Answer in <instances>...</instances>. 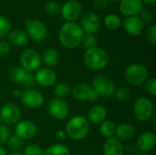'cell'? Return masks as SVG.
I'll return each mask as SVG.
<instances>
[{"label": "cell", "instance_id": "cell-36", "mask_svg": "<svg viewBox=\"0 0 156 155\" xmlns=\"http://www.w3.org/2000/svg\"><path fill=\"white\" fill-rule=\"evenodd\" d=\"M145 84V91L147 94H149L152 97L156 96V79L155 78H151L148 79Z\"/></svg>", "mask_w": 156, "mask_h": 155}, {"label": "cell", "instance_id": "cell-15", "mask_svg": "<svg viewBox=\"0 0 156 155\" xmlns=\"http://www.w3.org/2000/svg\"><path fill=\"white\" fill-rule=\"evenodd\" d=\"M48 111L52 118L57 121L65 120L69 115V105L63 99L53 98L48 103Z\"/></svg>", "mask_w": 156, "mask_h": 155}, {"label": "cell", "instance_id": "cell-19", "mask_svg": "<svg viewBox=\"0 0 156 155\" xmlns=\"http://www.w3.org/2000/svg\"><path fill=\"white\" fill-rule=\"evenodd\" d=\"M119 9L126 16H139L144 9V3L142 0H121Z\"/></svg>", "mask_w": 156, "mask_h": 155}, {"label": "cell", "instance_id": "cell-47", "mask_svg": "<svg viewBox=\"0 0 156 155\" xmlns=\"http://www.w3.org/2000/svg\"><path fill=\"white\" fill-rule=\"evenodd\" d=\"M8 155H23V153H11Z\"/></svg>", "mask_w": 156, "mask_h": 155}, {"label": "cell", "instance_id": "cell-42", "mask_svg": "<svg viewBox=\"0 0 156 155\" xmlns=\"http://www.w3.org/2000/svg\"><path fill=\"white\" fill-rule=\"evenodd\" d=\"M56 136L58 139H61V140H64V139L67 138V134H66V132L64 130H58V131H57Z\"/></svg>", "mask_w": 156, "mask_h": 155}, {"label": "cell", "instance_id": "cell-4", "mask_svg": "<svg viewBox=\"0 0 156 155\" xmlns=\"http://www.w3.org/2000/svg\"><path fill=\"white\" fill-rule=\"evenodd\" d=\"M124 79L133 86L144 83L149 78L148 69L141 63H133L124 69Z\"/></svg>", "mask_w": 156, "mask_h": 155}, {"label": "cell", "instance_id": "cell-39", "mask_svg": "<svg viewBox=\"0 0 156 155\" xmlns=\"http://www.w3.org/2000/svg\"><path fill=\"white\" fill-rule=\"evenodd\" d=\"M146 38L147 41L153 45L155 46L156 45V26L155 25H151L147 30H146Z\"/></svg>", "mask_w": 156, "mask_h": 155}, {"label": "cell", "instance_id": "cell-14", "mask_svg": "<svg viewBox=\"0 0 156 155\" xmlns=\"http://www.w3.org/2000/svg\"><path fill=\"white\" fill-rule=\"evenodd\" d=\"M80 27L85 34H95L101 26V20L95 12H87L80 16Z\"/></svg>", "mask_w": 156, "mask_h": 155}, {"label": "cell", "instance_id": "cell-11", "mask_svg": "<svg viewBox=\"0 0 156 155\" xmlns=\"http://www.w3.org/2000/svg\"><path fill=\"white\" fill-rule=\"evenodd\" d=\"M72 97L79 101H97L100 99V96L95 92L92 87L85 82H80L76 84L71 89Z\"/></svg>", "mask_w": 156, "mask_h": 155}, {"label": "cell", "instance_id": "cell-44", "mask_svg": "<svg viewBox=\"0 0 156 155\" xmlns=\"http://www.w3.org/2000/svg\"><path fill=\"white\" fill-rule=\"evenodd\" d=\"M144 4H146L151 6H154L156 4V0H142Z\"/></svg>", "mask_w": 156, "mask_h": 155}, {"label": "cell", "instance_id": "cell-18", "mask_svg": "<svg viewBox=\"0 0 156 155\" xmlns=\"http://www.w3.org/2000/svg\"><path fill=\"white\" fill-rule=\"evenodd\" d=\"M35 81L42 87H51L56 84L58 76L53 69L40 68L36 71L34 75Z\"/></svg>", "mask_w": 156, "mask_h": 155}, {"label": "cell", "instance_id": "cell-1", "mask_svg": "<svg viewBox=\"0 0 156 155\" xmlns=\"http://www.w3.org/2000/svg\"><path fill=\"white\" fill-rule=\"evenodd\" d=\"M84 32L77 22H66L64 23L58 34L60 44L66 48H75L81 45Z\"/></svg>", "mask_w": 156, "mask_h": 155}, {"label": "cell", "instance_id": "cell-24", "mask_svg": "<svg viewBox=\"0 0 156 155\" xmlns=\"http://www.w3.org/2000/svg\"><path fill=\"white\" fill-rule=\"evenodd\" d=\"M41 60L45 64L46 68L53 69L59 63V53L54 48H48L44 50L41 56Z\"/></svg>", "mask_w": 156, "mask_h": 155}, {"label": "cell", "instance_id": "cell-43", "mask_svg": "<svg viewBox=\"0 0 156 155\" xmlns=\"http://www.w3.org/2000/svg\"><path fill=\"white\" fill-rule=\"evenodd\" d=\"M21 94H22V91H21L19 89H15V90L12 91V96H13L14 99H20Z\"/></svg>", "mask_w": 156, "mask_h": 155}, {"label": "cell", "instance_id": "cell-28", "mask_svg": "<svg viewBox=\"0 0 156 155\" xmlns=\"http://www.w3.org/2000/svg\"><path fill=\"white\" fill-rule=\"evenodd\" d=\"M43 155H70V151L66 145L57 143L44 150Z\"/></svg>", "mask_w": 156, "mask_h": 155}, {"label": "cell", "instance_id": "cell-35", "mask_svg": "<svg viewBox=\"0 0 156 155\" xmlns=\"http://www.w3.org/2000/svg\"><path fill=\"white\" fill-rule=\"evenodd\" d=\"M23 155H43V150L37 144H28L24 148Z\"/></svg>", "mask_w": 156, "mask_h": 155}, {"label": "cell", "instance_id": "cell-23", "mask_svg": "<svg viewBox=\"0 0 156 155\" xmlns=\"http://www.w3.org/2000/svg\"><path fill=\"white\" fill-rule=\"evenodd\" d=\"M107 110L101 105H94L88 111L87 120L94 124H101L107 118Z\"/></svg>", "mask_w": 156, "mask_h": 155}, {"label": "cell", "instance_id": "cell-45", "mask_svg": "<svg viewBox=\"0 0 156 155\" xmlns=\"http://www.w3.org/2000/svg\"><path fill=\"white\" fill-rule=\"evenodd\" d=\"M0 155H7L5 149L3 147V145H0Z\"/></svg>", "mask_w": 156, "mask_h": 155}, {"label": "cell", "instance_id": "cell-27", "mask_svg": "<svg viewBox=\"0 0 156 155\" xmlns=\"http://www.w3.org/2000/svg\"><path fill=\"white\" fill-rule=\"evenodd\" d=\"M115 129L116 126L112 121L105 120L103 122L100 124L99 132L101 134V136H103L106 139H110L115 135Z\"/></svg>", "mask_w": 156, "mask_h": 155}, {"label": "cell", "instance_id": "cell-40", "mask_svg": "<svg viewBox=\"0 0 156 155\" xmlns=\"http://www.w3.org/2000/svg\"><path fill=\"white\" fill-rule=\"evenodd\" d=\"M11 51V45L8 41L0 40V55H6Z\"/></svg>", "mask_w": 156, "mask_h": 155}, {"label": "cell", "instance_id": "cell-13", "mask_svg": "<svg viewBox=\"0 0 156 155\" xmlns=\"http://www.w3.org/2000/svg\"><path fill=\"white\" fill-rule=\"evenodd\" d=\"M20 100L22 104L28 109H38L45 101L44 96L41 91L36 89H27L22 91Z\"/></svg>", "mask_w": 156, "mask_h": 155}, {"label": "cell", "instance_id": "cell-38", "mask_svg": "<svg viewBox=\"0 0 156 155\" xmlns=\"http://www.w3.org/2000/svg\"><path fill=\"white\" fill-rule=\"evenodd\" d=\"M10 130L6 125L0 124V145H3L7 143L10 137Z\"/></svg>", "mask_w": 156, "mask_h": 155}, {"label": "cell", "instance_id": "cell-10", "mask_svg": "<svg viewBox=\"0 0 156 155\" xmlns=\"http://www.w3.org/2000/svg\"><path fill=\"white\" fill-rule=\"evenodd\" d=\"M22 116L20 108L14 102H5L0 109L1 121L5 124H16Z\"/></svg>", "mask_w": 156, "mask_h": 155}, {"label": "cell", "instance_id": "cell-17", "mask_svg": "<svg viewBox=\"0 0 156 155\" xmlns=\"http://www.w3.org/2000/svg\"><path fill=\"white\" fill-rule=\"evenodd\" d=\"M122 26L124 30V32L129 36H139L144 28V24L139 17V16H126L122 22Z\"/></svg>", "mask_w": 156, "mask_h": 155}, {"label": "cell", "instance_id": "cell-3", "mask_svg": "<svg viewBox=\"0 0 156 155\" xmlns=\"http://www.w3.org/2000/svg\"><path fill=\"white\" fill-rule=\"evenodd\" d=\"M90 125L86 117L76 115L72 117L66 125V134L73 141H81L90 132Z\"/></svg>", "mask_w": 156, "mask_h": 155}, {"label": "cell", "instance_id": "cell-31", "mask_svg": "<svg viewBox=\"0 0 156 155\" xmlns=\"http://www.w3.org/2000/svg\"><path fill=\"white\" fill-rule=\"evenodd\" d=\"M12 30V25L10 21L3 15H0V37H5L8 36Z\"/></svg>", "mask_w": 156, "mask_h": 155}, {"label": "cell", "instance_id": "cell-16", "mask_svg": "<svg viewBox=\"0 0 156 155\" xmlns=\"http://www.w3.org/2000/svg\"><path fill=\"white\" fill-rule=\"evenodd\" d=\"M15 135L21 140H31L37 133V127L35 122L29 120L19 121L15 126Z\"/></svg>", "mask_w": 156, "mask_h": 155}, {"label": "cell", "instance_id": "cell-30", "mask_svg": "<svg viewBox=\"0 0 156 155\" xmlns=\"http://www.w3.org/2000/svg\"><path fill=\"white\" fill-rule=\"evenodd\" d=\"M7 145L8 148L13 152V153H20V151L23 149V140L18 138L16 135H10L8 141H7Z\"/></svg>", "mask_w": 156, "mask_h": 155}, {"label": "cell", "instance_id": "cell-33", "mask_svg": "<svg viewBox=\"0 0 156 155\" xmlns=\"http://www.w3.org/2000/svg\"><path fill=\"white\" fill-rule=\"evenodd\" d=\"M60 5L56 1H48L44 5V10L50 16H56L60 12Z\"/></svg>", "mask_w": 156, "mask_h": 155}, {"label": "cell", "instance_id": "cell-34", "mask_svg": "<svg viewBox=\"0 0 156 155\" xmlns=\"http://www.w3.org/2000/svg\"><path fill=\"white\" fill-rule=\"evenodd\" d=\"M97 43H98V40H97V37H96L95 35H93V34H85L84 33L81 44L86 48V50L97 47Z\"/></svg>", "mask_w": 156, "mask_h": 155}, {"label": "cell", "instance_id": "cell-20", "mask_svg": "<svg viewBox=\"0 0 156 155\" xmlns=\"http://www.w3.org/2000/svg\"><path fill=\"white\" fill-rule=\"evenodd\" d=\"M156 143V137L154 132L146 131L141 133L137 139V147L142 153H149L151 152Z\"/></svg>", "mask_w": 156, "mask_h": 155}, {"label": "cell", "instance_id": "cell-41", "mask_svg": "<svg viewBox=\"0 0 156 155\" xmlns=\"http://www.w3.org/2000/svg\"><path fill=\"white\" fill-rule=\"evenodd\" d=\"M93 7L96 10H102L107 7L108 0H93Z\"/></svg>", "mask_w": 156, "mask_h": 155}, {"label": "cell", "instance_id": "cell-8", "mask_svg": "<svg viewBox=\"0 0 156 155\" xmlns=\"http://www.w3.org/2000/svg\"><path fill=\"white\" fill-rule=\"evenodd\" d=\"M24 23L26 25V34L27 37L35 42H40L46 38L48 29L42 21L37 19H27Z\"/></svg>", "mask_w": 156, "mask_h": 155}, {"label": "cell", "instance_id": "cell-48", "mask_svg": "<svg viewBox=\"0 0 156 155\" xmlns=\"http://www.w3.org/2000/svg\"><path fill=\"white\" fill-rule=\"evenodd\" d=\"M111 1H112V2H120L121 0H111Z\"/></svg>", "mask_w": 156, "mask_h": 155}, {"label": "cell", "instance_id": "cell-26", "mask_svg": "<svg viewBox=\"0 0 156 155\" xmlns=\"http://www.w3.org/2000/svg\"><path fill=\"white\" fill-rule=\"evenodd\" d=\"M103 24L110 30H117L122 26V18L116 14H108L103 19Z\"/></svg>", "mask_w": 156, "mask_h": 155}, {"label": "cell", "instance_id": "cell-49", "mask_svg": "<svg viewBox=\"0 0 156 155\" xmlns=\"http://www.w3.org/2000/svg\"><path fill=\"white\" fill-rule=\"evenodd\" d=\"M2 123V121H1V117H0V124Z\"/></svg>", "mask_w": 156, "mask_h": 155}, {"label": "cell", "instance_id": "cell-22", "mask_svg": "<svg viewBox=\"0 0 156 155\" xmlns=\"http://www.w3.org/2000/svg\"><path fill=\"white\" fill-rule=\"evenodd\" d=\"M103 155H124L125 149L121 141L117 138L107 139L102 145Z\"/></svg>", "mask_w": 156, "mask_h": 155}, {"label": "cell", "instance_id": "cell-32", "mask_svg": "<svg viewBox=\"0 0 156 155\" xmlns=\"http://www.w3.org/2000/svg\"><path fill=\"white\" fill-rule=\"evenodd\" d=\"M114 96H115L117 100L125 101V100H128L131 99L132 91H131L130 88H128V87H122V88L115 90Z\"/></svg>", "mask_w": 156, "mask_h": 155}, {"label": "cell", "instance_id": "cell-5", "mask_svg": "<svg viewBox=\"0 0 156 155\" xmlns=\"http://www.w3.org/2000/svg\"><path fill=\"white\" fill-rule=\"evenodd\" d=\"M133 111L137 121L142 122H148L154 116V105L150 99L141 97L135 100Z\"/></svg>", "mask_w": 156, "mask_h": 155}, {"label": "cell", "instance_id": "cell-29", "mask_svg": "<svg viewBox=\"0 0 156 155\" xmlns=\"http://www.w3.org/2000/svg\"><path fill=\"white\" fill-rule=\"evenodd\" d=\"M71 92V88L70 86L66 83V82H59L56 85L55 89H54V94L56 98L58 99H64L67 96H69V94Z\"/></svg>", "mask_w": 156, "mask_h": 155}, {"label": "cell", "instance_id": "cell-46", "mask_svg": "<svg viewBox=\"0 0 156 155\" xmlns=\"http://www.w3.org/2000/svg\"><path fill=\"white\" fill-rule=\"evenodd\" d=\"M134 155H149V154H148V153H142V152H140V153H135Z\"/></svg>", "mask_w": 156, "mask_h": 155}, {"label": "cell", "instance_id": "cell-12", "mask_svg": "<svg viewBox=\"0 0 156 155\" xmlns=\"http://www.w3.org/2000/svg\"><path fill=\"white\" fill-rule=\"evenodd\" d=\"M8 78L12 82L27 88H30L36 83L34 74L21 67L13 68L8 73Z\"/></svg>", "mask_w": 156, "mask_h": 155}, {"label": "cell", "instance_id": "cell-7", "mask_svg": "<svg viewBox=\"0 0 156 155\" xmlns=\"http://www.w3.org/2000/svg\"><path fill=\"white\" fill-rule=\"evenodd\" d=\"M19 61L21 68L29 72L37 71L40 69L42 63L41 55L33 48H27L23 50L19 56Z\"/></svg>", "mask_w": 156, "mask_h": 155}, {"label": "cell", "instance_id": "cell-21", "mask_svg": "<svg viewBox=\"0 0 156 155\" xmlns=\"http://www.w3.org/2000/svg\"><path fill=\"white\" fill-rule=\"evenodd\" d=\"M115 135H116V138L122 143L129 142L135 137L136 129L133 124L129 122H122L119 124L118 126H116Z\"/></svg>", "mask_w": 156, "mask_h": 155}, {"label": "cell", "instance_id": "cell-37", "mask_svg": "<svg viewBox=\"0 0 156 155\" xmlns=\"http://www.w3.org/2000/svg\"><path fill=\"white\" fill-rule=\"evenodd\" d=\"M139 17L143 21V23L145 24H151L154 21V14L149 9H143L142 12L139 14Z\"/></svg>", "mask_w": 156, "mask_h": 155}, {"label": "cell", "instance_id": "cell-9", "mask_svg": "<svg viewBox=\"0 0 156 155\" xmlns=\"http://www.w3.org/2000/svg\"><path fill=\"white\" fill-rule=\"evenodd\" d=\"M83 6L78 0H68L60 6V15L66 22H76L82 16Z\"/></svg>", "mask_w": 156, "mask_h": 155}, {"label": "cell", "instance_id": "cell-6", "mask_svg": "<svg viewBox=\"0 0 156 155\" xmlns=\"http://www.w3.org/2000/svg\"><path fill=\"white\" fill-rule=\"evenodd\" d=\"M91 87L100 98H110L114 95L116 90L114 81L110 77L102 74H99L94 77Z\"/></svg>", "mask_w": 156, "mask_h": 155}, {"label": "cell", "instance_id": "cell-2", "mask_svg": "<svg viewBox=\"0 0 156 155\" xmlns=\"http://www.w3.org/2000/svg\"><path fill=\"white\" fill-rule=\"evenodd\" d=\"M83 62L89 69L92 71H100L109 65L110 57L103 48L95 47L85 51L83 55Z\"/></svg>", "mask_w": 156, "mask_h": 155}, {"label": "cell", "instance_id": "cell-25", "mask_svg": "<svg viewBox=\"0 0 156 155\" xmlns=\"http://www.w3.org/2000/svg\"><path fill=\"white\" fill-rule=\"evenodd\" d=\"M8 39L10 45L19 48L25 47L28 42V37L22 29H12L8 34Z\"/></svg>", "mask_w": 156, "mask_h": 155}]
</instances>
